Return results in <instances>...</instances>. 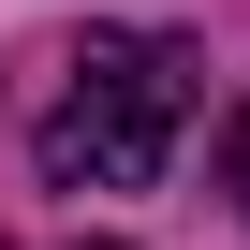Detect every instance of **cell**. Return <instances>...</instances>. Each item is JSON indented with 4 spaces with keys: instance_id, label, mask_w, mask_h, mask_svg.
Segmentation results:
<instances>
[{
    "instance_id": "1",
    "label": "cell",
    "mask_w": 250,
    "mask_h": 250,
    "mask_svg": "<svg viewBox=\"0 0 250 250\" xmlns=\"http://www.w3.org/2000/svg\"><path fill=\"white\" fill-rule=\"evenodd\" d=\"M191 118V44H88L59 118H44V177L59 191H147Z\"/></svg>"
},
{
    "instance_id": "3",
    "label": "cell",
    "mask_w": 250,
    "mask_h": 250,
    "mask_svg": "<svg viewBox=\"0 0 250 250\" xmlns=\"http://www.w3.org/2000/svg\"><path fill=\"white\" fill-rule=\"evenodd\" d=\"M88 250H118V235H88Z\"/></svg>"
},
{
    "instance_id": "2",
    "label": "cell",
    "mask_w": 250,
    "mask_h": 250,
    "mask_svg": "<svg viewBox=\"0 0 250 250\" xmlns=\"http://www.w3.org/2000/svg\"><path fill=\"white\" fill-rule=\"evenodd\" d=\"M221 191H235V221H250V103L221 118Z\"/></svg>"
}]
</instances>
